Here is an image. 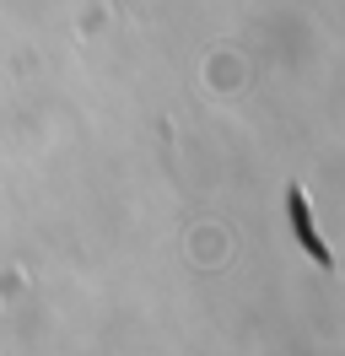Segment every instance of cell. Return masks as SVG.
<instances>
[{"mask_svg":"<svg viewBox=\"0 0 345 356\" xmlns=\"http://www.w3.org/2000/svg\"><path fill=\"white\" fill-rule=\"evenodd\" d=\"M291 227H297V238H302V248L319 259V265H329V254H323V243H319V232H313V222H307V205H302V195L291 189Z\"/></svg>","mask_w":345,"mask_h":356,"instance_id":"obj_1","label":"cell"}]
</instances>
